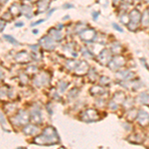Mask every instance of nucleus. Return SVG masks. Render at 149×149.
Wrapping results in <instances>:
<instances>
[{
    "label": "nucleus",
    "mask_w": 149,
    "mask_h": 149,
    "mask_svg": "<svg viewBox=\"0 0 149 149\" xmlns=\"http://www.w3.org/2000/svg\"><path fill=\"white\" fill-rule=\"evenodd\" d=\"M29 120H30V115L25 110H20L18 114L11 119V121H13L15 125H26L28 124Z\"/></svg>",
    "instance_id": "nucleus-1"
},
{
    "label": "nucleus",
    "mask_w": 149,
    "mask_h": 149,
    "mask_svg": "<svg viewBox=\"0 0 149 149\" xmlns=\"http://www.w3.org/2000/svg\"><path fill=\"white\" fill-rule=\"evenodd\" d=\"M100 116H98V112L95 109H88L85 110L83 113L81 114V119L86 122H93L98 120Z\"/></svg>",
    "instance_id": "nucleus-2"
},
{
    "label": "nucleus",
    "mask_w": 149,
    "mask_h": 149,
    "mask_svg": "<svg viewBox=\"0 0 149 149\" xmlns=\"http://www.w3.org/2000/svg\"><path fill=\"white\" fill-rule=\"evenodd\" d=\"M58 141H59V137H51L42 133V135H39L35 138L34 142L39 145H54L58 143Z\"/></svg>",
    "instance_id": "nucleus-3"
},
{
    "label": "nucleus",
    "mask_w": 149,
    "mask_h": 149,
    "mask_svg": "<svg viewBox=\"0 0 149 149\" xmlns=\"http://www.w3.org/2000/svg\"><path fill=\"white\" fill-rule=\"evenodd\" d=\"M111 60H112L111 54H110V52L107 51V50H102V51L100 53L98 58H97V62L102 65H109Z\"/></svg>",
    "instance_id": "nucleus-4"
},
{
    "label": "nucleus",
    "mask_w": 149,
    "mask_h": 149,
    "mask_svg": "<svg viewBox=\"0 0 149 149\" xmlns=\"http://www.w3.org/2000/svg\"><path fill=\"white\" fill-rule=\"evenodd\" d=\"M125 63V61H124V58L121 57V56H116L114 58V59H112L111 61L109 62V67L111 70H118L119 68H121L122 66L124 65Z\"/></svg>",
    "instance_id": "nucleus-5"
},
{
    "label": "nucleus",
    "mask_w": 149,
    "mask_h": 149,
    "mask_svg": "<svg viewBox=\"0 0 149 149\" xmlns=\"http://www.w3.org/2000/svg\"><path fill=\"white\" fill-rule=\"evenodd\" d=\"M40 44L42 45V47L44 48L45 50H47V51H52L55 48L54 39H53L52 37H48V36L42 38V39L40 40Z\"/></svg>",
    "instance_id": "nucleus-6"
},
{
    "label": "nucleus",
    "mask_w": 149,
    "mask_h": 149,
    "mask_svg": "<svg viewBox=\"0 0 149 149\" xmlns=\"http://www.w3.org/2000/svg\"><path fill=\"white\" fill-rule=\"evenodd\" d=\"M81 38L83 39L85 42H93L95 39V32L93 29H86L85 31L81 33Z\"/></svg>",
    "instance_id": "nucleus-7"
},
{
    "label": "nucleus",
    "mask_w": 149,
    "mask_h": 149,
    "mask_svg": "<svg viewBox=\"0 0 149 149\" xmlns=\"http://www.w3.org/2000/svg\"><path fill=\"white\" fill-rule=\"evenodd\" d=\"M137 120L141 126H147L149 124V114L144 110H138Z\"/></svg>",
    "instance_id": "nucleus-8"
},
{
    "label": "nucleus",
    "mask_w": 149,
    "mask_h": 149,
    "mask_svg": "<svg viewBox=\"0 0 149 149\" xmlns=\"http://www.w3.org/2000/svg\"><path fill=\"white\" fill-rule=\"evenodd\" d=\"M88 72V64L86 63V61L80 62L79 66L74 70V73H76L77 76H84V74H86Z\"/></svg>",
    "instance_id": "nucleus-9"
},
{
    "label": "nucleus",
    "mask_w": 149,
    "mask_h": 149,
    "mask_svg": "<svg viewBox=\"0 0 149 149\" xmlns=\"http://www.w3.org/2000/svg\"><path fill=\"white\" fill-rule=\"evenodd\" d=\"M15 60L19 62V63H27V62H30L32 60V56H30L27 52L22 51V52H19L16 55Z\"/></svg>",
    "instance_id": "nucleus-10"
},
{
    "label": "nucleus",
    "mask_w": 149,
    "mask_h": 149,
    "mask_svg": "<svg viewBox=\"0 0 149 149\" xmlns=\"http://www.w3.org/2000/svg\"><path fill=\"white\" fill-rule=\"evenodd\" d=\"M49 77L46 74H41L40 76L36 77L35 78V85H37L38 86H43V85H47L49 83Z\"/></svg>",
    "instance_id": "nucleus-11"
},
{
    "label": "nucleus",
    "mask_w": 149,
    "mask_h": 149,
    "mask_svg": "<svg viewBox=\"0 0 149 149\" xmlns=\"http://www.w3.org/2000/svg\"><path fill=\"white\" fill-rule=\"evenodd\" d=\"M129 19H130V22L138 24L141 21V14L137 9H133L130 14H129Z\"/></svg>",
    "instance_id": "nucleus-12"
},
{
    "label": "nucleus",
    "mask_w": 149,
    "mask_h": 149,
    "mask_svg": "<svg viewBox=\"0 0 149 149\" xmlns=\"http://www.w3.org/2000/svg\"><path fill=\"white\" fill-rule=\"evenodd\" d=\"M132 76H133V73H131L130 71H127V70H125V71H120L116 74L117 78L122 81H127V80H129V79L133 78Z\"/></svg>",
    "instance_id": "nucleus-13"
},
{
    "label": "nucleus",
    "mask_w": 149,
    "mask_h": 149,
    "mask_svg": "<svg viewBox=\"0 0 149 149\" xmlns=\"http://www.w3.org/2000/svg\"><path fill=\"white\" fill-rule=\"evenodd\" d=\"M105 93V90L102 88V86H93L91 88V95H102Z\"/></svg>",
    "instance_id": "nucleus-14"
},
{
    "label": "nucleus",
    "mask_w": 149,
    "mask_h": 149,
    "mask_svg": "<svg viewBox=\"0 0 149 149\" xmlns=\"http://www.w3.org/2000/svg\"><path fill=\"white\" fill-rule=\"evenodd\" d=\"M49 3L50 1L49 0H41V1L38 3V13L37 14H40L42 12H45L47 10V8L49 7Z\"/></svg>",
    "instance_id": "nucleus-15"
},
{
    "label": "nucleus",
    "mask_w": 149,
    "mask_h": 149,
    "mask_svg": "<svg viewBox=\"0 0 149 149\" xmlns=\"http://www.w3.org/2000/svg\"><path fill=\"white\" fill-rule=\"evenodd\" d=\"M31 119L36 123H40L42 121V117H41L40 109H33L31 112Z\"/></svg>",
    "instance_id": "nucleus-16"
},
{
    "label": "nucleus",
    "mask_w": 149,
    "mask_h": 149,
    "mask_svg": "<svg viewBox=\"0 0 149 149\" xmlns=\"http://www.w3.org/2000/svg\"><path fill=\"white\" fill-rule=\"evenodd\" d=\"M113 100L115 103H117V104H121V103H124V102H125V97H124L123 93L118 92L114 95L113 100Z\"/></svg>",
    "instance_id": "nucleus-17"
},
{
    "label": "nucleus",
    "mask_w": 149,
    "mask_h": 149,
    "mask_svg": "<svg viewBox=\"0 0 149 149\" xmlns=\"http://www.w3.org/2000/svg\"><path fill=\"white\" fill-rule=\"evenodd\" d=\"M138 100L141 103L149 107V93H141L138 97Z\"/></svg>",
    "instance_id": "nucleus-18"
},
{
    "label": "nucleus",
    "mask_w": 149,
    "mask_h": 149,
    "mask_svg": "<svg viewBox=\"0 0 149 149\" xmlns=\"http://www.w3.org/2000/svg\"><path fill=\"white\" fill-rule=\"evenodd\" d=\"M37 130H38V128L36 127V125H33V124H26V126L24 127V129H23V131L25 132L26 134H33Z\"/></svg>",
    "instance_id": "nucleus-19"
},
{
    "label": "nucleus",
    "mask_w": 149,
    "mask_h": 149,
    "mask_svg": "<svg viewBox=\"0 0 149 149\" xmlns=\"http://www.w3.org/2000/svg\"><path fill=\"white\" fill-rule=\"evenodd\" d=\"M79 64H80V62L78 61H74V60H68L67 61V68L69 70H76L77 67L79 66Z\"/></svg>",
    "instance_id": "nucleus-20"
},
{
    "label": "nucleus",
    "mask_w": 149,
    "mask_h": 149,
    "mask_svg": "<svg viewBox=\"0 0 149 149\" xmlns=\"http://www.w3.org/2000/svg\"><path fill=\"white\" fill-rule=\"evenodd\" d=\"M50 34L52 35V38L54 40H61L62 39V34L60 33V30L52 29V30H50Z\"/></svg>",
    "instance_id": "nucleus-21"
},
{
    "label": "nucleus",
    "mask_w": 149,
    "mask_h": 149,
    "mask_svg": "<svg viewBox=\"0 0 149 149\" xmlns=\"http://www.w3.org/2000/svg\"><path fill=\"white\" fill-rule=\"evenodd\" d=\"M111 51L115 53V54H119L122 51V47L119 43H113L111 45Z\"/></svg>",
    "instance_id": "nucleus-22"
},
{
    "label": "nucleus",
    "mask_w": 149,
    "mask_h": 149,
    "mask_svg": "<svg viewBox=\"0 0 149 149\" xmlns=\"http://www.w3.org/2000/svg\"><path fill=\"white\" fill-rule=\"evenodd\" d=\"M10 11L13 15H19V13H22L21 12V7H19L17 4H14L10 7Z\"/></svg>",
    "instance_id": "nucleus-23"
},
{
    "label": "nucleus",
    "mask_w": 149,
    "mask_h": 149,
    "mask_svg": "<svg viewBox=\"0 0 149 149\" xmlns=\"http://www.w3.org/2000/svg\"><path fill=\"white\" fill-rule=\"evenodd\" d=\"M142 24H143L144 26L149 25V11L148 10H146L143 13V16H142Z\"/></svg>",
    "instance_id": "nucleus-24"
},
{
    "label": "nucleus",
    "mask_w": 149,
    "mask_h": 149,
    "mask_svg": "<svg viewBox=\"0 0 149 149\" xmlns=\"http://www.w3.org/2000/svg\"><path fill=\"white\" fill-rule=\"evenodd\" d=\"M38 72V68L35 66H30L28 67L27 70H26V73H27L28 76H31V74H35Z\"/></svg>",
    "instance_id": "nucleus-25"
},
{
    "label": "nucleus",
    "mask_w": 149,
    "mask_h": 149,
    "mask_svg": "<svg viewBox=\"0 0 149 149\" xmlns=\"http://www.w3.org/2000/svg\"><path fill=\"white\" fill-rule=\"evenodd\" d=\"M110 83V79H109L107 77H102L100 79V84L102 86H107Z\"/></svg>",
    "instance_id": "nucleus-26"
},
{
    "label": "nucleus",
    "mask_w": 149,
    "mask_h": 149,
    "mask_svg": "<svg viewBox=\"0 0 149 149\" xmlns=\"http://www.w3.org/2000/svg\"><path fill=\"white\" fill-rule=\"evenodd\" d=\"M4 38L7 40V41H9L10 43H12V44H14V45H18V42L16 41L14 38H12L11 36H9V35H4Z\"/></svg>",
    "instance_id": "nucleus-27"
},
{
    "label": "nucleus",
    "mask_w": 149,
    "mask_h": 149,
    "mask_svg": "<svg viewBox=\"0 0 149 149\" xmlns=\"http://www.w3.org/2000/svg\"><path fill=\"white\" fill-rule=\"evenodd\" d=\"M60 86H61V92H64L65 88H66L67 86H68V84L64 83V81H61V83H60Z\"/></svg>",
    "instance_id": "nucleus-28"
},
{
    "label": "nucleus",
    "mask_w": 149,
    "mask_h": 149,
    "mask_svg": "<svg viewBox=\"0 0 149 149\" xmlns=\"http://www.w3.org/2000/svg\"><path fill=\"white\" fill-rule=\"evenodd\" d=\"M112 26H113V28H114L116 31H118V32H123V30H122V29H121L120 27H119V26L117 25V24L113 23V24H112Z\"/></svg>",
    "instance_id": "nucleus-29"
},
{
    "label": "nucleus",
    "mask_w": 149,
    "mask_h": 149,
    "mask_svg": "<svg viewBox=\"0 0 149 149\" xmlns=\"http://www.w3.org/2000/svg\"><path fill=\"white\" fill-rule=\"evenodd\" d=\"M12 13H6L5 15L3 16V18H4V20H9L10 18H12Z\"/></svg>",
    "instance_id": "nucleus-30"
},
{
    "label": "nucleus",
    "mask_w": 149,
    "mask_h": 149,
    "mask_svg": "<svg viewBox=\"0 0 149 149\" xmlns=\"http://www.w3.org/2000/svg\"><path fill=\"white\" fill-rule=\"evenodd\" d=\"M92 15H93V19H95V20H97V16H100V12H93V13H92Z\"/></svg>",
    "instance_id": "nucleus-31"
},
{
    "label": "nucleus",
    "mask_w": 149,
    "mask_h": 149,
    "mask_svg": "<svg viewBox=\"0 0 149 149\" xmlns=\"http://www.w3.org/2000/svg\"><path fill=\"white\" fill-rule=\"evenodd\" d=\"M21 81H22L23 84H25L26 81H28V77L27 76H21Z\"/></svg>",
    "instance_id": "nucleus-32"
},
{
    "label": "nucleus",
    "mask_w": 149,
    "mask_h": 149,
    "mask_svg": "<svg viewBox=\"0 0 149 149\" xmlns=\"http://www.w3.org/2000/svg\"><path fill=\"white\" fill-rule=\"evenodd\" d=\"M4 21H5V20H3V19H2L1 22H0V23H1V31H3L4 27H5V23H4Z\"/></svg>",
    "instance_id": "nucleus-33"
},
{
    "label": "nucleus",
    "mask_w": 149,
    "mask_h": 149,
    "mask_svg": "<svg viewBox=\"0 0 149 149\" xmlns=\"http://www.w3.org/2000/svg\"><path fill=\"white\" fill-rule=\"evenodd\" d=\"M44 19H41V20H39V21H38V22H36V23H33L32 24V25L33 26H35V25H38V24H40V23H43V22H44Z\"/></svg>",
    "instance_id": "nucleus-34"
},
{
    "label": "nucleus",
    "mask_w": 149,
    "mask_h": 149,
    "mask_svg": "<svg viewBox=\"0 0 149 149\" xmlns=\"http://www.w3.org/2000/svg\"><path fill=\"white\" fill-rule=\"evenodd\" d=\"M74 6H72L71 4H65V6H64V8H73Z\"/></svg>",
    "instance_id": "nucleus-35"
},
{
    "label": "nucleus",
    "mask_w": 149,
    "mask_h": 149,
    "mask_svg": "<svg viewBox=\"0 0 149 149\" xmlns=\"http://www.w3.org/2000/svg\"><path fill=\"white\" fill-rule=\"evenodd\" d=\"M23 25H24L23 23H17V24H16V26H23Z\"/></svg>",
    "instance_id": "nucleus-36"
},
{
    "label": "nucleus",
    "mask_w": 149,
    "mask_h": 149,
    "mask_svg": "<svg viewBox=\"0 0 149 149\" xmlns=\"http://www.w3.org/2000/svg\"><path fill=\"white\" fill-rule=\"evenodd\" d=\"M54 11H55V9H52V10L50 11V13H49V16L51 15V14H52V13H53V12H54Z\"/></svg>",
    "instance_id": "nucleus-37"
},
{
    "label": "nucleus",
    "mask_w": 149,
    "mask_h": 149,
    "mask_svg": "<svg viewBox=\"0 0 149 149\" xmlns=\"http://www.w3.org/2000/svg\"><path fill=\"white\" fill-rule=\"evenodd\" d=\"M125 1H127L128 3H132V2H133V0H125Z\"/></svg>",
    "instance_id": "nucleus-38"
},
{
    "label": "nucleus",
    "mask_w": 149,
    "mask_h": 149,
    "mask_svg": "<svg viewBox=\"0 0 149 149\" xmlns=\"http://www.w3.org/2000/svg\"><path fill=\"white\" fill-rule=\"evenodd\" d=\"M146 1H148V2H149V0H146Z\"/></svg>",
    "instance_id": "nucleus-39"
},
{
    "label": "nucleus",
    "mask_w": 149,
    "mask_h": 149,
    "mask_svg": "<svg viewBox=\"0 0 149 149\" xmlns=\"http://www.w3.org/2000/svg\"><path fill=\"white\" fill-rule=\"evenodd\" d=\"M148 11H149V8H148Z\"/></svg>",
    "instance_id": "nucleus-40"
}]
</instances>
